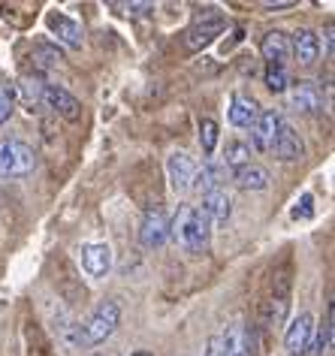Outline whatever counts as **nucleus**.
<instances>
[{"instance_id":"nucleus-4","label":"nucleus","mask_w":335,"mask_h":356,"mask_svg":"<svg viewBox=\"0 0 335 356\" xmlns=\"http://www.w3.org/2000/svg\"><path fill=\"white\" fill-rule=\"evenodd\" d=\"M166 175H170V184L179 193L193 188V175H197V160H193L188 151H172L166 157Z\"/></svg>"},{"instance_id":"nucleus-18","label":"nucleus","mask_w":335,"mask_h":356,"mask_svg":"<svg viewBox=\"0 0 335 356\" xmlns=\"http://www.w3.org/2000/svg\"><path fill=\"white\" fill-rule=\"evenodd\" d=\"M260 118V106L248 94H233L230 100V124L233 127H254V121Z\"/></svg>"},{"instance_id":"nucleus-22","label":"nucleus","mask_w":335,"mask_h":356,"mask_svg":"<svg viewBox=\"0 0 335 356\" xmlns=\"http://www.w3.org/2000/svg\"><path fill=\"white\" fill-rule=\"evenodd\" d=\"M42 91H46V85H42L40 76H31V73H28V76H22L19 82H15V94L22 97V103L28 106L31 112L42 103Z\"/></svg>"},{"instance_id":"nucleus-5","label":"nucleus","mask_w":335,"mask_h":356,"mask_svg":"<svg viewBox=\"0 0 335 356\" xmlns=\"http://www.w3.org/2000/svg\"><path fill=\"white\" fill-rule=\"evenodd\" d=\"M166 238H170V218H166V211L148 209L142 218V227H139V242H142V248H163Z\"/></svg>"},{"instance_id":"nucleus-2","label":"nucleus","mask_w":335,"mask_h":356,"mask_svg":"<svg viewBox=\"0 0 335 356\" xmlns=\"http://www.w3.org/2000/svg\"><path fill=\"white\" fill-rule=\"evenodd\" d=\"M37 169V151L22 139L0 142V175L3 178H24Z\"/></svg>"},{"instance_id":"nucleus-13","label":"nucleus","mask_w":335,"mask_h":356,"mask_svg":"<svg viewBox=\"0 0 335 356\" xmlns=\"http://www.w3.org/2000/svg\"><path fill=\"white\" fill-rule=\"evenodd\" d=\"M82 266L91 278H106L112 269V248L106 242H94L82 248Z\"/></svg>"},{"instance_id":"nucleus-10","label":"nucleus","mask_w":335,"mask_h":356,"mask_svg":"<svg viewBox=\"0 0 335 356\" xmlns=\"http://www.w3.org/2000/svg\"><path fill=\"white\" fill-rule=\"evenodd\" d=\"M199 211L209 218V224H211V227H224L227 220H230V215H233V200H230V193H227L224 188L202 193V206H199Z\"/></svg>"},{"instance_id":"nucleus-1","label":"nucleus","mask_w":335,"mask_h":356,"mask_svg":"<svg viewBox=\"0 0 335 356\" xmlns=\"http://www.w3.org/2000/svg\"><path fill=\"white\" fill-rule=\"evenodd\" d=\"M170 236L184 248V251L202 254V251H209V245H211V224L199 209L181 206L179 215L170 220Z\"/></svg>"},{"instance_id":"nucleus-21","label":"nucleus","mask_w":335,"mask_h":356,"mask_svg":"<svg viewBox=\"0 0 335 356\" xmlns=\"http://www.w3.org/2000/svg\"><path fill=\"white\" fill-rule=\"evenodd\" d=\"M236 184L242 191H266L269 188V172L260 163H248L242 169H236Z\"/></svg>"},{"instance_id":"nucleus-8","label":"nucleus","mask_w":335,"mask_h":356,"mask_svg":"<svg viewBox=\"0 0 335 356\" xmlns=\"http://www.w3.org/2000/svg\"><path fill=\"white\" fill-rule=\"evenodd\" d=\"M227 22L224 19H209V22H197L190 24L188 31H184V49L190 51H202L206 46H211V42L218 40V33H224Z\"/></svg>"},{"instance_id":"nucleus-20","label":"nucleus","mask_w":335,"mask_h":356,"mask_svg":"<svg viewBox=\"0 0 335 356\" xmlns=\"http://www.w3.org/2000/svg\"><path fill=\"white\" fill-rule=\"evenodd\" d=\"M55 332H58V341L67 347V350H76V347H85V332H82V323H76L70 314H58L55 320Z\"/></svg>"},{"instance_id":"nucleus-7","label":"nucleus","mask_w":335,"mask_h":356,"mask_svg":"<svg viewBox=\"0 0 335 356\" xmlns=\"http://www.w3.org/2000/svg\"><path fill=\"white\" fill-rule=\"evenodd\" d=\"M42 106H49L55 115L67 121H79L82 118V103L76 100L73 94L67 91V88H58V85H46V91H42Z\"/></svg>"},{"instance_id":"nucleus-19","label":"nucleus","mask_w":335,"mask_h":356,"mask_svg":"<svg viewBox=\"0 0 335 356\" xmlns=\"http://www.w3.org/2000/svg\"><path fill=\"white\" fill-rule=\"evenodd\" d=\"M260 51H263V58H266V64L284 67V60L290 58V37L284 31H269L260 42Z\"/></svg>"},{"instance_id":"nucleus-23","label":"nucleus","mask_w":335,"mask_h":356,"mask_svg":"<svg viewBox=\"0 0 335 356\" xmlns=\"http://www.w3.org/2000/svg\"><path fill=\"white\" fill-rule=\"evenodd\" d=\"M251 163V145L248 142H242V139H230L227 142V148H224V166L227 169H242V166H248Z\"/></svg>"},{"instance_id":"nucleus-16","label":"nucleus","mask_w":335,"mask_h":356,"mask_svg":"<svg viewBox=\"0 0 335 356\" xmlns=\"http://www.w3.org/2000/svg\"><path fill=\"white\" fill-rule=\"evenodd\" d=\"M290 58H296L302 67H311L320 58V40L314 31H296V37L290 40Z\"/></svg>"},{"instance_id":"nucleus-14","label":"nucleus","mask_w":335,"mask_h":356,"mask_svg":"<svg viewBox=\"0 0 335 356\" xmlns=\"http://www.w3.org/2000/svg\"><path fill=\"white\" fill-rule=\"evenodd\" d=\"M49 31L58 37V42H64L67 49H82L85 42V33H82V24L73 22L70 15H60V13H51L49 15Z\"/></svg>"},{"instance_id":"nucleus-17","label":"nucleus","mask_w":335,"mask_h":356,"mask_svg":"<svg viewBox=\"0 0 335 356\" xmlns=\"http://www.w3.org/2000/svg\"><path fill=\"white\" fill-rule=\"evenodd\" d=\"M290 109H296L302 115H314L320 109V88L314 82H296L290 88Z\"/></svg>"},{"instance_id":"nucleus-28","label":"nucleus","mask_w":335,"mask_h":356,"mask_svg":"<svg viewBox=\"0 0 335 356\" xmlns=\"http://www.w3.org/2000/svg\"><path fill=\"white\" fill-rule=\"evenodd\" d=\"M290 218H293V220H311L314 218V200L308 197V193H302L296 206L290 209Z\"/></svg>"},{"instance_id":"nucleus-34","label":"nucleus","mask_w":335,"mask_h":356,"mask_svg":"<svg viewBox=\"0 0 335 356\" xmlns=\"http://www.w3.org/2000/svg\"><path fill=\"white\" fill-rule=\"evenodd\" d=\"M133 356H154V353H148V350H136Z\"/></svg>"},{"instance_id":"nucleus-30","label":"nucleus","mask_w":335,"mask_h":356,"mask_svg":"<svg viewBox=\"0 0 335 356\" xmlns=\"http://www.w3.org/2000/svg\"><path fill=\"white\" fill-rule=\"evenodd\" d=\"M112 6L121 13H127V15H148L154 10V3H148V0H142V3H112Z\"/></svg>"},{"instance_id":"nucleus-11","label":"nucleus","mask_w":335,"mask_h":356,"mask_svg":"<svg viewBox=\"0 0 335 356\" xmlns=\"http://www.w3.org/2000/svg\"><path fill=\"white\" fill-rule=\"evenodd\" d=\"M269 151L278 160H299L305 154V142H302V136H299V130L293 127V124L284 121L278 127V136H275V142H272Z\"/></svg>"},{"instance_id":"nucleus-32","label":"nucleus","mask_w":335,"mask_h":356,"mask_svg":"<svg viewBox=\"0 0 335 356\" xmlns=\"http://www.w3.org/2000/svg\"><path fill=\"white\" fill-rule=\"evenodd\" d=\"M263 10L266 13H281V10H290V6H293V0H275V3H272V0H266V3H260Z\"/></svg>"},{"instance_id":"nucleus-26","label":"nucleus","mask_w":335,"mask_h":356,"mask_svg":"<svg viewBox=\"0 0 335 356\" xmlns=\"http://www.w3.org/2000/svg\"><path fill=\"white\" fill-rule=\"evenodd\" d=\"M287 311H290V293H287V281L281 284V290L275 293V299H272V323L281 326L287 320Z\"/></svg>"},{"instance_id":"nucleus-6","label":"nucleus","mask_w":335,"mask_h":356,"mask_svg":"<svg viewBox=\"0 0 335 356\" xmlns=\"http://www.w3.org/2000/svg\"><path fill=\"white\" fill-rule=\"evenodd\" d=\"M311 338H314V317L311 314H299L293 323L287 326L284 332V347L290 356H305L308 347H311Z\"/></svg>"},{"instance_id":"nucleus-25","label":"nucleus","mask_w":335,"mask_h":356,"mask_svg":"<svg viewBox=\"0 0 335 356\" xmlns=\"http://www.w3.org/2000/svg\"><path fill=\"white\" fill-rule=\"evenodd\" d=\"M266 88L272 94H284L290 88V73L281 64H266Z\"/></svg>"},{"instance_id":"nucleus-27","label":"nucleus","mask_w":335,"mask_h":356,"mask_svg":"<svg viewBox=\"0 0 335 356\" xmlns=\"http://www.w3.org/2000/svg\"><path fill=\"white\" fill-rule=\"evenodd\" d=\"M13 109H15V88L0 85V124H6L13 118Z\"/></svg>"},{"instance_id":"nucleus-33","label":"nucleus","mask_w":335,"mask_h":356,"mask_svg":"<svg viewBox=\"0 0 335 356\" xmlns=\"http://www.w3.org/2000/svg\"><path fill=\"white\" fill-rule=\"evenodd\" d=\"M326 55H332V28H326Z\"/></svg>"},{"instance_id":"nucleus-3","label":"nucleus","mask_w":335,"mask_h":356,"mask_svg":"<svg viewBox=\"0 0 335 356\" xmlns=\"http://www.w3.org/2000/svg\"><path fill=\"white\" fill-rule=\"evenodd\" d=\"M121 323V305L115 299H106L97 305V311L88 317V323L82 326L85 332V347H94V344H103L106 338L118 329Z\"/></svg>"},{"instance_id":"nucleus-29","label":"nucleus","mask_w":335,"mask_h":356,"mask_svg":"<svg viewBox=\"0 0 335 356\" xmlns=\"http://www.w3.org/2000/svg\"><path fill=\"white\" fill-rule=\"evenodd\" d=\"M37 60L42 67H58L60 64V51L55 49V46H37Z\"/></svg>"},{"instance_id":"nucleus-31","label":"nucleus","mask_w":335,"mask_h":356,"mask_svg":"<svg viewBox=\"0 0 335 356\" xmlns=\"http://www.w3.org/2000/svg\"><path fill=\"white\" fill-rule=\"evenodd\" d=\"M206 356H227V350H224V338H220V335H211V338H209V344H206Z\"/></svg>"},{"instance_id":"nucleus-24","label":"nucleus","mask_w":335,"mask_h":356,"mask_svg":"<svg viewBox=\"0 0 335 356\" xmlns=\"http://www.w3.org/2000/svg\"><path fill=\"white\" fill-rule=\"evenodd\" d=\"M218 139H220L218 121L215 118H199V148H202V154H206V160L215 154Z\"/></svg>"},{"instance_id":"nucleus-9","label":"nucleus","mask_w":335,"mask_h":356,"mask_svg":"<svg viewBox=\"0 0 335 356\" xmlns=\"http://www.w3.org/2000/svg\"><path fill=\"white\" fill-rule=\"evenodd\" d=\"M284 124V118H281L278 109H266L260 112V118L254 121L251 127V142H254V151H269L272 142H275L278 136V127Z\"/></svg>"},{"instance_id":"nucleus-35","label":"nucleus","mask_w":335,"mask_h":356,"mask_svg":"<svg viewBox=\"0 0 335 356\" xmlns=\"http://www.w3.org/2000/svg\"><path fill=\"white\" fill-rule=\"evenodd\" d=\"M91 356H106V353H91Z\"/></svg>"},{"instance_id":"nucleus-12","label":"nucleus","mask_w":335,"mask_h":356,"mask_svg":"<svg viewBox=\"0 0 335 356\" xmlns=\"http://www.w3.org/2000/svg\"><path fill=\"white\" fill-rule=\"evenodd\" d=\"M224 338V350L227 356H254V332H248V326L242 320H236L220 332Z\"/></svg>"},{"instance_id":"nucleus-15","label":"nucleus","mask_w":335,"mask_h":356,"mask_svg":"<svg viewBox=\"0 0 335 356\" xmlns=\"http://www.w3.org/2000/svg\"><path fill=\"white\" fill-rule=\"evenodd\" d=\"M227 175H230V169L209 157L202 166H197V175H193V188H190V191H199V193L218 191V188H224Z\"/></svg>"}]
</instances>
